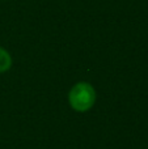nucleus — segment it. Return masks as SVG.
<instances>
[{"mask_svg":"<svg viewBox=\"0 0 148 149\" xmlns=\"http://www.w3.org/2000/svg\"><path fill=\"white\" fill-rule=\"evenodd\" d=\"M68 98L73 110L84 113L96 102V90L88 82H79L71 89Z\"/></svg>","mask_w":148,"mask_h":149,"instance_id":"nucleus-1","label":"nucleus"},{"mask_svg":"<svg viewBox=\"0 0 148 149\" xmlns=\"http://www.w3.org/2000/svg\"><path fill=\"white\" fill-rule=\"evenodd\" d=\"M12 67V58L3 47H0V72H5Z\"/></svg>","mask_w":148,"mask_h":149,"instance_id":"nucleus-2","label":"nucleus"}]
</instances>
